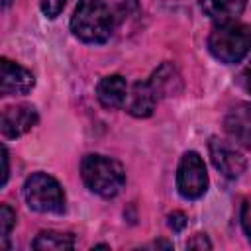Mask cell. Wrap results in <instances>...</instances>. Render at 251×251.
I'll list each match as a JSON object with an SVG mask.
<instances>
[{"label": "cell", "instance_id": "5b68a950", "mask_svg": "<svg viewBox=\"0 0 251 251\" xmlns=\"http://www.w3.org/2000/svg\"><path fill=\"white\" fill-rule=\"evenodd\" d=\"M176 188L182 198L196 200L208 188V173L202 157L196 151H188L182 155L178 171H176Z\"/></svg>", "mask_w": 251, "mask_h": 251}, {"label": "cell", "instance_id": "2e32d148", "mask_svg": "<svg viewBox=\"0 0 251 251\" xmlns=\"http://www.w3.org/2000/svg\"><path fill=\"white\" fill-rule=\"evenodd\" d=\"M67 2L69 0H41V12L47 16V18H57L61 12H63V8L67 6Z\"/></svg>", "mask_w": 251, "mask_h": 251}, {"label": "cell", "instance_id": "7c38bea8", "mask_svg": "<svg viewBox=\"0 0 251 251\" xmlns=\"http://www.w3.org/2000/svg\"><path fill=\"white\" fill-rule=\"evenodd\" d=\"M127 84L120 75L104 76L96 86V98L104 108H122L127 100Z\"/></svg>", "mask_w": 251, "mask_h": 251}, {"label": "cell", "instance_id": "ac0fdd59", "mask_svg": "<svg viewBox=\"0 0 251 251\" xmlns=\"http://www.w3.org/2000/svg\"><path fill=\"white\" fill-rule=\"evenodd\" d=\"M167 224H169V227L173 229V231H182L184 227H186V224H188V220H186V216L182 214V212H173V214H169V218H167Z\"/></svg>", "mask_w": 251, "mask_h": 251}, {"label": "cell", "instance_id": "4fadbf2b", "mask_svg": "<svg viewBox=\"0 0 251 251\" xmlns=\"http://www.w3.org/2000/svg\"><path fill=\"white\" fill-rule=\"evenodd\" d=\"M247 0H200L202 12L212 18L216 24H226V22H235L237 16L245 10Z\"/></svg>", "mask_w": 251, "mask_h": 251}, {"label": "cell", "instance_id": "277c9868", "mask_svg": "<svg viewBox=\"0 0 251 251\" xmlns=\"http://www.w3.org/2000/svg\"><path fill=\"white\" fill-rule=\"evenodd\" d=\"M24 198L27 206L41 214H63L65 192L61 184L47 173H33L24 182Z\"/></svg>", "mask_w": 251, "mask_h": 251}, {"label": "cell", "instance_id": "9c48e42d", "mask_svg": "<svg viewBox=\"0 0 251 251\" xmlns=\"http://www.w3.org/2000/svg\"><path fill=\"white\" fill-rule=\"evenodd\" d=\"M224 127L231 139L251 149V104L243 102L233 106L224 120Z\"/></svg>", "mask_w": 251, "mask_h": 251}, {"label": "cell", "instance_id": "44dd1931", "mask_svg": "<svg viewBox=\"0 0 251 251\" xmlns=\"http://www.w3.org/2000/svg\"><path fill=\"white\" fill-rule=\"evenodd\" d=\"M241 84H243V88L251 94V65L243 71V75H241Z\"/></svg>", "mask_w": 251, "mask_h": 251}, {"label": "cell", "instance_id": "ba28073f", "mask_svg": "<svg viewBox=\"0 0 251 251\" xmlns=\"http://www.w3.org/2000/svg\"><path fill=\"white\" fill-rule=\"evenodd\" d=\"M37 124V110L31 104L10 106L2 114V133L10 139L24 135Z\"/></svg>", "mask_w": 251, "mask_h": 251}, {"label": "cell", "instance_id": "8fae6325", "mask_svg": "<svg viewBox=\"0 0 251 251\" xmlns=\"http://www.w3.org/2000/svg\"><path fill=\"white\" fill-rule=\"evenodd\" d=\"M149 84L153 86L157 98H171L182 92V78L173 63H163L157 67L149 78Z\"/></svg>", "mask_w": 251, "mask_h": 251}, {"label": "cell", "instance_id": "7402d4cb", "mask_svg": "<svg viewBox=\"0 0 251 251\" xmlns=\"http://www.w3.org/2000/svg\"><path fill=\"white\" fill-rule=\"evenodd\" d=\"M10 2H12V0H2V6H4V8H8V6H10Z\"/></svg>", "mask_w": 251, "mask_h": 251}, {"label": "cell", "instance_id": "d6986e66", "mask_svg": "<svg viewBox=\"0 0 251 251\" xmlns=\"http://www.w3.org/2000/svg\"><path fill=\"white\" fill-rule=\"evenodd\" d=\"M186 247L188 249H212V243L204 233H196L192 239H188Z\"/></svg>", "mask_w": 251, "mask_h": 251}, {"label": "cell", "instance_id": "9a60e30c", "mask_svg": "<svg viewBox=\"0 0 251 251\" xmlns=\"http://www.w3.org/2000/svg\"><path fill=\"white\" fill-rule=\"evenodd\" d=\"M14 226H16V214H14V210L8 204H2L0 206V237H2V241L8 239V235H10V231H12Z\"/></svg>", "mask_w": 251, "mask_h": 251}, {"label": "cell", "instance_id": "52a82bcc", "mask_svg": "<svg viewBox=\"0 0 251 251\" xmlns=\"http://www.w3.org/2000/svg\"><path fill=\"white\" fill-rule=\"evenodd\" d=\"M35 84V78L31 71L25 67L12 63L10 59L0 61V94L2 96H16V94H27Z\"/></svg>", "mask_w": 251, "mask_h": 251}, {"label": "cell", "instance_id": "e0dca14e", "mask_svg": "<svg viewBox=\"0 0 251 251\" xmlns=\"http://www.w3.org/2000/svg\"><path fill=\"white\" fill-rule=\"evenodd\" d=\"M241 226H243L245 235L251 241V198H245L241 204Z\"/></svg>", "mask_w": 251, "mask_h": 251}, {"label": "cell", "instance_id": "5bb4252c", "mask_svg": "<svg viewBox=\"0 0 251 251\" xmlns=\"http://www.w3.org/2000/svg\"><path fill=\"white\" fill-rule=\"evenodd\" d=\"M31 245L37 251H67L75 247V235L61 231H41Z\"/></svg>", "mask_w": 251, "mask_h": 251}, {"label": "cell", "instance_id": "ffe728a7", "mask_svg": "<svg viewBox=\"0 0 251 251\" xmlns=\"http://www.w3.org/2000/svg\"><path fill=\"white\" fill-rule=\"evenodd\" d=\"M2 186L8 182V175H10V161H8V149L6 145H2Z\"/></svg>", "mask_w": 251, "mask_h": 251}, {"label": "cell", "instance_id": "8992f818", "mask_svg": "<svg viewBox=\"0 0 251 251\" xmlns=\"http://www.w3.org/2000/svg\"><path fill=\"white\" fill-rule=\"evenodd\" d=\"M210 157H212L214 167L226 178H239L245 173V167H247L245 157L235 147H231L227 141L214 137L210 141Z\"/></svg>", "mask_w": 251, "mask_h": 251}, {"label": "cell", "instance_id": "30bf717a", "mask_svg": "<svg viewBox=\"0 0 251 251\" xmlns=\"http://www.w3.org/2000/svg\"><path fill=\"white\" fill-rule=\"evenodd\" d=\"M157 100L159 98H157L153 86L149 84V80H143V82L137 80V82H133V86L127 94L126 110L135 118H147L153 114Z\"/></svg>", "mask_w": 251, "mask_h": 251}, {"label": "cell", "instance_id": "6da1fadb", "mask_svg": "<svg viewBox=\"0 0 251 251\" xmlns=\"http://www.w3.org/2000/svg\"><path fill=\"white\" fill-rule=\"evenodd\" d=\"M71 31L86 43H104L114 31V16L102 0H78L71 18Z\"/></svg>", "mask_w": 251, "mask_h": 251}, {"label": "cell", "instance_id": "3957f363", "mask_svg": "<svg viewBox=\"0 0 251 251\" xmlns=\"http://www.w3.org/2000/svg\"><path fill=\"white\" fill-rule=\"evenodd\" d=\"M208 49L226 65L239 63L251 49V27L237 22L216 24L208 37Z\"/></svg>", "mask_w": 251, "mask_h": 251}, {"label": "cell", "instance_id": "7a4b0ae2", "mask_svg": "<svg viewBox=\"0 0 251 251\" xmlns=\"http://www.w3.org/2000/svg\"><path fill=\"white\" fill-rule=\"evenodd\" d=\"M84 184L102 198H114L126 184V171L120 161L106 155H86L80 163Z\"/></svg>", "mask_w": 251, "mask_h": 251}]
</instances>
